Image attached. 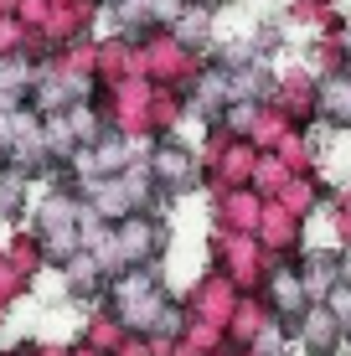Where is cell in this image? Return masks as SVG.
I'll list each match as a JSON object with an SVG mask.
<instances>
[{"mask_svg":"<svg viewBox=\"0 0 351 356\" xmlns=\"http://www.w3.org/2000/svg\"><path fill=\"white\" fill-rule=\"evenodd\" d=\"M320 108L336 124H351V78H325L320 83Z\"/></svg>","mask_w":351,"mask_h":356,"instance_id":"obj_2","label":"cell"},{"mask_svg":"<svg viewBox=\"0 0 351 356\" xmlns=\"http://www.w3.org/2000/svg\"><path fill=\"white\" fill-rule=\"evenodd\" d=\"M119 248H124V259H145V253L155 248V227L145 222V217H129L124 232H119Z\"/></svg>","mask_w":351,"mask_h":356,"instance_id":"obj_4","label":"cell"},{"mask_svg":"<svg viewBox=\"0 0 351 356\" xmlns=\"http://www.w3.org/2000/svg\"><path fill=\"white\" fill-rule=\"evenodd\" d=\"M150 176L155 181H171V186H186L191 176H197V155H186V150H161L150 161Z\"/></svg>","mask_w":351,"mask_h":356,"instance_id":"obj_1","label":"cell"},{"mask_svg":"<svg viewBox=\"0 0 351 356\" xmlns=\"http://www.w3.org/2000/svg\"><path fill=\"white\" fill-rule=\"evenodd\" d=\"M331 315H351V284H336L331 289Z\"/></svg>","mask_w":351,"mask_h":356,"instance_id":"obj_5","label":"cell"},{"mask_svg":"<svg viewBox=\"0 0 351 356\" xmlns=\"http://www.w3.org/2000/svg\"><path fill=\"white\" fill-rule=\"evenodd\" d=\"M336 341H341V321H336L331 310H320V315H310V321H305V346L310 351H331Z\"/></svg>","mask_w":351,"mask_h":356,"instance_id":"obj_3","label":"cell"}]
</instances>
